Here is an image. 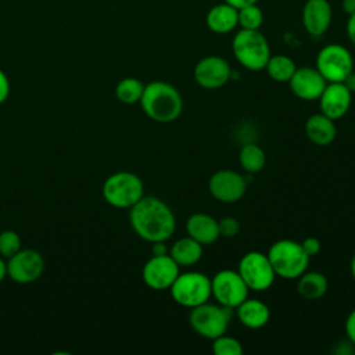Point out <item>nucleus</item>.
<instances>
[{
	"label": "nucleus",
	"mask_w": 355,
	"mask_h": 355,
	"mask_svg": "<svg viewBox=\"0 0 355 355\" xmlns=\"http://www.w3.org/2000/svg\"><path fill=\"white\" fill-rule=\"evenodd\" d=\"M133 232L148 243L166 241L176 229V218L171 207L154 196H143L129 208Z\"/></svg>",
	"instance_id": "nucleus-1"
},
{
	"label": "nucleus",
	"mask_w": 355,
	"mask_h": 355,
	"mask_svg": "<svg viewBox=\"0 0 355 355\" xmlns=\"http://www.w3.org/2000/svg\"><path fill=\"white\" fill-rule=\"evenodd\" d=\"M140 105L150 119L159 123H169L180 116L183 98L173 85L164 80H153L144 85Z\"/></svg>",
	"instance_id": "nucleus-2"
},
{
	"label": "nucleus",
	"mask_w": 355,
	"mask_h": 355,
	"mask_svg": "<svg viewBox=\"0 0 355 355\" xmlns=\"http://www.w3.org/2000/svg\"><path fill=\"white\" fill-rule=\"evenodd\" d=\"M232 53L236 61L248 71H262L269 60L270 47L261 31L239 29L232 39Z\"/></svg>",
	"instance_id": "nucleus-3"
},
{
	"label": "nucleus",
	"mask_w": 355,
	"mask_h": 355,
	"mask_svg": "<svg viewBox=\"0 0 355 355\" xmlns=\"http://www.w3.org/2000/svg\"><path fill=\"white\" fill-rule=\"evenodd\" d=\"M276 276L294 280L298 279L309 265V257L304 251L301 243L283 239L275 241L266 252Z\"/></svg>",
	"instance_id": "nucleus-4"
},
{
	"label": "nucleus",
	"mask_w": 355,
	"mask_h": 355,
	"mask_svg": "<svg viewBox=\"0 0 355 355\" xmlns=\"http://www.w3.org/2000/svg\"><path fill=\"white\" fill-rule=\"evenodd\" d=\"M101 193L111 207L129 209L144 196V184L136 173L119 171L104 180Z\"/></svg>",
	"instance_id": "nucleus-5"
},
{
	"label": "nucleus",
	"mask_w": 355,
	"mask_h": 355,
	"mask_svg": "<svg viewBox=\"0 0 355 355\" xmlns=\"http://www.w3.org/2000/svg\"><path fill=\"white\" fill-rule=\"evenodd\" d=\"M172 300L184 308H194L211 297V279L196 270L179 273L169 287Z\"/></svg>",
	"instance_id": "nucleus-6"
},
{
	"label": "nucleus",
	"mask_w": 355,
	"mask_h": 355,
	"mask_svg": "<svg viewBox=\"0 0 355 355\" xmlns=\"http://www.w3.org/2000/svg\"><path fill=\"white\" fill-rule=\"evenodd\" d=\"M232 316V309L208 301L190 309L189 324L201 337L214 340L226 333Z\"/></svg>",
	"instance_id": "nucleus-7"
},
{
	"label": "nucleus",
	"mask_w": 355,
	"mask_h": 355,
	"mask_svg": "<svg viewBox=\"0 0 355 355\" xmlns=\"http://www.w3.org/2000/svg\"><path fill=\"white\" fill-rule=\"evenodd\" d=\"M315 68L327 83L344 82L354 72V58L345 46L330 43L319 50Z\"/></svg>",
	"instance_id": "nucleus-8"
},
{
	"label": "nucleus",
	"mask_w": 355,
	"mask_h": 355,
	"mask_svg": "<svg viewBox=\"0 0 355 355\" xmlns=\"http://www.w3.org/2000/svg\"><path fill=\"white\" fill-rule=\"evenodd\" d=\"M237 272L252 291H265L270 288L276 279V273L268 255L261 251H250L244 254L239 262Z\"/></svg>",
	"instance_id": "nucleus-9"
},
{
	"label": "nucleus",
	"mask_w": 355,
	"mask_h": 355,
	"mask_svg": "<svg viewBox=\"0 0 355 355\" xmlns=\"http://www.w3.org/2000/svg\"><path fill=\"white\" fill-rule=\"evenodd\" d=\"M248 291L237 270L222 269L211 279V295L222 306L234 309L248 297Z\"/></svg>",
	"instance_id": "nucleus-10"
},
{
	"label": "nucleus",
	"mask_w": 355,
	"mask_h": 355,
	"mask_svg": "<svg viewBox=\"0 0 355 355\" xmlns=\"http://www.w3.org/2000/svg\"><path fill=\"white\" fill-rule=\"evenodd\" d=\"M44 257L33 248H21L7 261V276L19 284L36 282L44 272Z\"/></svg>",
	"instance_id": "nucleus-11"
},
{
	"label": "nucleus",
	"mask_w": 355,
	"mask_h": 355,
	"mask_svg": "<svg viewBox=\"0 0 355 355\" xmlns=\"http://www.w3.org/2000/svg\"><path fill=\"white\" fill-rule=\"evenodd\" d=\"M180 273V266L172 259L169 254L151 255L141 270L143 282L147 287L155 291L169 290L178 275Z\"/></svg>",
	"instance_id": "nucleus-12"
},
{
	"label": "nucleus",
	"mask_w": 355,
	"mask_h": 355,
	"mask_svg": "<svg viewBox=\"0 0 355 355\" xmlns=\"http://www.w3.org/2000/svg\"><path fill=\"white\" fill-rule=\"evenodd\" d=\"M211 196L225 204H233L243 198L247 190L244 176L233 169H220L211 175L208 182Z\"/></svg>",
	"instance_id": "nucleus-13"
},
{
	"label": "nucleus",
	"mask_w": 355,
	"mask_h": 355,
	"mask_svg": "<svg viewBox=\"0 0 355 355\" xmlns=\"http://www.w3.org/2000/svg\"><path fill=\"white\" fill-rule=\"evenodd\" d=\"M229 62L220 55L202 57L194 67L193 75L198 86L207 90H215L225 86L232 78Z\"/></svg>",
	"instance_id": "nucleus-14"
},
{
	"label": "nucleus",
	"mask_w": 355,
	"mask_h": 355,
	"mask_svg": "<svg viewBox=\"0 0 355 355\" xmlns=\"http://www.w3.org/2000/svg\"><path fill=\"white\" fill-rule=\"evenodd\" d=\"M333 21V7L329 0H306L301 11V22L312 37L323 36Z\"/></svg>",
	"instance_id": "nucleus-15"
},
{
	"label": "nucleus",
	"mask_w": 355,
	"mask_h": 355,
	"mask_svg": "<svg viewBox=\"0 0 355 355\" xmlns=\"http://www.w3.org/2000/svg\"><path fill=\"white\" fill-rule=\"evenodd\" d=\"M319 100L320 112L333 121L343 118L351 107L352 92L344 82L327 83Z\"/></svg>",
	"instance_id": "nucleus-16"
},
{
	"label": "nucleus",
	"mask_w": 355,
	"mask_h": 355,
	"mask_svg": "<svg viewBox=\"0 0 355 355\" xmlns=\"http://www.w3.org/2000/svg\"><path fill=\"white\" fill-rule=\"evenodd\" d=\"M327 82L313 67H297L294 75L288 80L290 90L294 96L305 101L318 100Z\"/></svg>",
	"instance_id": "nucleus-17"
},
{
	"label": "nucleus",
	"mask_w": 355,
	"mask_h": 355,
	"mask_svg": "<svg viewBox=\"0 0 355 355\" xmlns=\"http://www.w3.org/2000/svg\"><path fill=\"white\" fill-rule=\"evenodd\" d=\"M186 232L187 236L202 245H209L220 237L218 220L204 212H196L187 218Z\"/></svg>",
	"instance_id": "nucleus-18"
},
{
	"label": "nucleus",
	"mask_w": 355,
	"mask_h": 355,
	"mask_svg": "<svg viewBox=\"0 0 355 355\" xmlns=\"http://www.w3.org/2000/svg\"><path fill=\"white\" fill-rule=\"evenodd\" d=\"M207 28L216 35H226L239 26L237 8L222 1L212 6L205 15Z\"/></svg>",
	"instance_id": "nucleus-19"
},
{
	"label": "nucleus",
	"mask_w": 355,
	"mask_h": 355,
	"mask_svg": "<svg viewBox=\"0 0 355 355\" xmlns=\"http://www.w3.org/2000/svg\"><path fill=\"white\" fill-rule=\"evenodd\" d=\"M236 315L239 322L247 329H261L270 318V311L265 302L255 298H245L236 308Z\"/></svg>",
	"instance_id": "nucleus-20"
},
{
	"label": "nucleus",
	"mask_w": 355,
	"mask_h": 355,
	"mask_svg": "<svg viewBox=\"0 0 355 355\" xmlns=\"http://www.w3.org/2000/svg\"><path fill=\"white\" fill-rule=\"evenodd\" d=\"M305 133L311 143L319 147L329 146L333 143L337 135V128L333 119L324 114H313L305 122Z\"/></svg>",
	"instance_id": "nucleus-21"
},
{
	"label": "nucleus",
	"mask_w": 355,
	"mask_h": 355,
	"mask_svg": "<svg viewBox=\"0 0 355 355\" xmlns=\"http://www.w3.org/2000/svg\"><path fill=\"white\" fill-rule=\"evenodd\" d=\"M202 244L191 239L190 236L176 240L169 248V255L179 266L196 265L202 257Z\"/></svg>",
	"instance_id": "nucleus-22"
},
{
	"label": "nucleus",
	"mask_w": 355,
	"mask_h": 355,
	"mask_svg": "<svg viewBox=\"0 0 355 355\" xmlns=\"http://www.w3.org/2000/svg\"><path fill=\"white\" fill-rule=\"evenodd\" d=\"M329 288L327 277L320 272H304L298 277L297 290L298 294L309 301L322 298Z\"/></svg>",
	"instance_id": "nucleus-23"
},
{
	"label": "nucleus",
	"mask_w": 355,
	"mask_h": 355,
	"mask_svg": "<svg viewBox=\"0 0 355 355\" xmlns=\"http://www.w3.org/2000/svg\"><path fill=\"white\" fill-rule=\"evenodd\" d=\"M295 69H297V65L294 60L284 54L270 55L265 65V71L269 75V78L280 83H288Z\"/></svg>",
	"instance_id": "nucleus-24"
},
{
	"label": "nucleus",
	"mask_w": 355,
	"mask_h": 355,
	"mask_svg": "<svg viewBox=\"0 0 355 355\" xmlns=\"http://www.w3.org/2000/svg\"><path fill=\"white\" fill-rule=\"evenodd\" d=\"M239 162L248 173H257L263 169L266 162L265 151L255 143H247L240 148Z\"/></svg>",
	"instance_id": "nucleus-25"
},
{
	"label": "nucleus",
	"mask_w": 355,
	"mask_h": 355,
	"mask_svg": "<svg viewBox=\"0 0 355 355\" xmlns=\"http://www.w3.org/2000/svg\"><path fill=\"white\" fill-rule=\"evenodd\" d=\"M144 85L141 80L133 76H128L121 79L115 86V96L123 104H136L140 103L143 96Z\"/></svg>",
	"instance_id": "nucleus-26"
},
{
	"label": "nucleus",
	"mask_w": 355,
	"mask_h": 355,
	"mask_svg": "<svg viewBox=\"0 0 355 355\" xmlns=\"http://www.w3.org/2000/svg\"><path fill=\"white\" fill-rule=\"evenodd\" d=\"M237 15H239L240 29L259 31V28L263 24V11L257 3L239 8Z\"/></svg>",
	"instance_id": "nucleus-27"
},
{
	"label": "nucleus",
	"mask_w": 355,
	"mask_h": 355,
	"mask_svg": "<svg viewBox=\"0 0 355 355\" xmlns=\"http://www.w3.org/2000/svg\"><path fill=\"white\" fill-rule=\"evenodd\" d=\"M211 348L215 355H241L244 351L241 343L234 337L226 336V333L214 338Z\"/></svg>",
	"instance_id": "nucleus-28"
},
{
	"label": "nucleus",
	"mask_w": 355,
	"mask_h": 355,
	"mask_svg": "<svg viewBox=\"0 0 355 355\" xmlns=\"http://www.w3.org/2000/svg\"><path fill=\"white\" fill-rule=\"evenodd\" d=\"M22 248V240L15 230L7 229L0 233V255L10 258Z\"/></svg>",
	"instance_id": "nucleus-29"
},
{
	"label": "nucleus",
	"mask_w": 355,
	"mask_h": 355,
	"mask_svg": "<svg viewBox=\"0 0 355 355\" xmlns=\"http://www.w3.org/2000/svg\"><path fill=\"white\" fill-rule=\"evenodd\" d=\"M218 227L222 237H234L240 232V223L233 216H225L218 220Z\"/></svg>",
	"instance_id": "nucleus-30"
},
{
	"label": "nucleus",
	"mask_w": 355,
	"mask_h": 355,
	"mask_svg": "<svg viewBox=\"0 0 355 355\" xmlns=\"http://www.w3.org/2000/svg\"><path fill=\"white\" fill-rule=\"evenodd\" d=\"M301 245H302L304 251L306 252V255H308L309 258L318 255L319 251H320V241H319V239H316V237H313V236H309V237L304 239V240L301 241Z\"/></svg>",
	"instance_id": "nucleus-31"
},
{
	"label": "nucleus",
	"mask_w": 355,
	"mask_h": 355,
	"mask_svg": "<svg viewBox=\"0 0 355 355\" xmlns=\"http://www.w3.org/2000/svg\"><path fill=\"white\" fill-rule=\"evenodd\" d=\"M344 330L347 334V338L355 344V308L348 313L345 323H344Z\"/></svg>",
	"instance_id": "nucleus-32"
},
{
	"label": "nucleus",
	"mask_w": 355,
	"mask_h": 355,
	"mask_svg": "<svg viewBox=\"0 0 355 355\" xmlns=\"http://www.w3.org/2000/svg\"><path fill=\"white\" fill-rule=\"evenodd\" d=\"M11 92V85H10V79L6 75V72L3 69H0V104H3Z\"/></svg>",
	"instance_id": "nucleus-33"
},
{
	"label": "nucleus",
	"mask_w": 355,
	"mask_h": 355,
	"mask_svg": "<svg viewBox=\"0 0 355 355\" xmlns=\"http://www.w3.org/2000/svg\"><path fill=\"white\" fill-rule=\"evenodd\" d=\"M345 33L351 44L355 47V12L348 15V19L345 24Z\"/></svg>",
	"instance_id": "nucleus-34"
},
{
	"label": "nucleus",
	"mask_w": 355,
	"mask_h": 355,
	"mask_svg": "<svg viewBox=\"0 0 355 355\" xmlns=\"http://www.w3.org/2000/svg\"><path fill=\"white\" fill-rule=\"evenodd\" d=\"M151 254L153 255H164V254H169V248L166 247L165 241H155L151 243Z\"/></svg>",
	"instance_id": "nucleus-35"
},
{
	"label": "nucleus",
	"mask_w": 355,
	"mask_h": 355,
	"mask_svg": "<svg viewBox=\"0 0 355 355\" xmlns=\"http://www.w3.org/2000/svg\"><path fill=\"white\" fill-rule=\"evenodd\" d=\"M225 3L233 6L234 8H241V7H245V6H250V4H255L258 3V0H223Z\"/></svg>",
	"instance_id": "nucleus-36"
},
{
	"label": "nucleus",
	"mask_w": 355,
	"mask_h": 355,
	"mask_svg": "<svg viewBox=\"0 0 355 355\" xmlns=\"http://www.w3.org/2000/svg\"><path fill=\"white\" fill-rule=\"evenodd\" d=\"M341 8L347 15L355 12V0H341Z\"/></svg>",
	"instance_id": "nucleus-37"
},
{
	"label": "nucleus",
	"mask_w": 355,
	"mask_h": 355,
	"mask_svg": "<svg viewBox=\"0 0 355 355\" xmlns=\"http://www.w3.org/2000/svg\"><path fill=\"white\" fill-rule=\"evenodd\" d=\"M7 276V262L3 259V257H0V283L6 279Z\"/></svg>",
	"instance_id": "nucleus-38"
},
{
	"label": "nucleus",
	"mask_w": 355,
	"mask_h": 355,
	"mask_svg": "<svg viewBox=\"0 0 355 355\" xmlns=\"http://www.w3.org/2000/svg\"><path fill=\"white\" fill-rule=\"evenodd\" d=\"M344 83L348 86V89H349L351 92H355V73L352 72V73L344 80Z\"/></svg>",
	"instance_id": "nucleus-39"
},
{
	"label": "nucleus",
	"mask_w": 355,
	"mask_h": 355,
	"mask_svg": "<svg viewBox=\"0 0 355 355\" xmlns=\"http://www.w3.org/2000/svg\"><path fill=\"white\" fill-rule=\"evenodd\" d=\"M351 275H352V277L355 280V254H354L352 261H351Z\"/></svg>",
	"instance_id": "nucleus-40"
}]
</instances>
